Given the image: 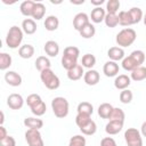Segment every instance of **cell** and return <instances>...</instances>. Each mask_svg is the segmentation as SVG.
Segmentation results:
<instances>
[{"label":"cell","instance_id":"cell-1","mask_svg":"<svg viewBox=\"0 0 146 146\" xmlns=\"http://www.w3.org/2000/svg\"><path fill=\"white\" fill-rule=\"evenodd\" d=\"M80 56V50L78 47L74 46H68L64 49L63 56H62V66L66 70L70 71L72 70L74 66L78 65V58Z\"/></svg>","mask_w":146,"mask_h":146},{"label":"cell","instance_id":"cell-2","mask_svg":"<svg viewBox=\"0 0 146 146\" xmlns=\"http://www.w3.org/2000/svg\"><path fill=\"white\" fill-rule=\"evenodd\" d=\"M136 38H137L136 31L133 29H131V27H125V29H122L116 34L115 41H116V43H117L119 47L125 48V47L131 46L136 41Z\"/></svg>","mask_w":146,"mask_h":146},{"label":"cell","instance_id":"cell-3","mask_svg":"<svg viewBox=\"0 0 146 146\" xmlns=\"http://www.w3.org/2000/svg\"><path fill=\"white\" fill-rule=\"evenodd\" d=\"M51 110L55 114L56 117L58 119H64L67 116L68 111H70V104L66 98L64 97H55L51 100Z\"/></svg>","mask_w":146,"mask_h":146},{"label":"cell","instance_id":"cell-4","mask_svg":"<svg viewBox=\"0 0 146 146\" xmlns=\"http://www.w3.org/2000/svg\"><path fill=\"white\" fill-rule=\"evenodd\" d=\"M23 30L16 25L11 26L7 33L6 36V44L10 48V49H16L21 46L22 41H23Z\"/></svg>","mask_w":146,"mask_h":146},{"label":"cell","instance_id":"cell-5","mask_svg":"<svg viewBox=\"0 0 146 146\" xmlns=\"http://www.w3.org/2000/svg\"><path fill=\"white\" fill-rule=\"evenodd\" d=\"M40 79H41L42 83L46 86V88H48L49 90H56L60 86L59 78L54 73V71L51 68L40 72Z\"/></svg>","mask_w":146,"mask_h":146},{"label":"cell","instance_id":"cell-6","mask_svg":"<svg viewBox=\"0 0 146 146\" xmlns=\"http://www.w3.org/2000/svg\"><path fill=\"white\" fill-rule=\"evenodd\" d=\"M124 140L127 146H143V137L136 128H128L124 131Z\"/></svg>","mask_w":146,"mask_h":146},{"label":"cell","instance_id":"cell-7","mask_svg":"<svg viewBox=\"0 0 146 146\" xmlns=\"http://www.w3.org/2000/svg\"><path fill=\"white\" fill-rule=\"evenodd\" d=\"M25 140L29 146H44L42 136L39 130L27 129L25 132Z\"/></svg>","mask_w":146,"mask_h":146},{"label":"cell","instance_id":"cell-8","mask_svg":"<svg viewBox=\"0 0 146 146\" xmlns=\"http://www.w3.org/2000/svg\"><path fill=\"white\" fill-rule=\"evenodd\" d=\"M7 105L9 106V108L11 110H21L24 105V99L22 97V95L19 94H10L7 98Z\"/></svg>","mask_w":146,"mask_h":146},{"label":"cell","instance_id":"cell-9","mask_svg":"<svg viewBox=\"0 0 146 146\" xmlns=\"http://www.w3.org/2000/svg\"><path fill=\"white\" fill-rule=\"evenodd\" d=\"M88 23H90L89 22V16L86 13H79L73 18V27L78 32H80Z\"/></svg>","mask_w":146,"mask_h":146},{"label":"cell","instance_id":"cell-10","mask_svg":"<svg viewBox=\"0 0 146 146\" xmlns=\"http://www.w3.org/2000/svg\"><path fill=\"white\" fill-rule=\"evenodd\" d=\"M119 64L116 62H113V60H108L104 64L103 66V73L107 76V78H113V76H116L117 73H119Z\"/></svg>","mask_w":146,"mask_h":146},{"label":"cell","instance_id":"cell-11","mask_svg":"<svg viewBox=\"0 0 146 146\" xmlns=\"http://www.w3.org/2000/svg\"><path fill=\"white\" fill-rule=\"evenodd\" d=\"M100 80V75L98 73V71L96 70H88L87 72H84L83 75V81L88 86H96Z\"/></svg>","mask_w":146,"mask_h":146},{"label":"cell","instance_id":"cell-12","mask_svg":"<svg viewBox=\"0 0 146 146\" xmlns=\"http://www.w3.org/2000/svg\"><path fill=\"white\" fill-rule=\"evenodd\" d=\"M5 81L11 87H19L22 84V76L15 71H8L5 73Z\"/></svg>","mask_w":146,"mask_h":146},{"label":"cell","instance_id":"cell-13","mask_svg":"<svg viewBox=\"0 0 146 146\" xmlns=\"http://www.w3.org/2000/svg\"><path fill=\"white\" fill-rule=\"evenodd\" d=\"M130 83H131V79L127 74H119V75H116V78L114 80V87L117 90L128 89V87L130 86Z\"/></svg>","mask_w":146,"mask_h":146},{"label":"cell","instance_id":"cell-14","mask_svg":"<svg viewBox=\"0 0 146 146\" xmlns=\"http://www.w3.org/2000/svg\"><path fill=\"white\" fill-rule=\"evenodd\" d=\"M107 56L113 62H119L124 58V50L121 47H111L107 50Z\"/></svg>","mask_w":146,"mask_h":146},{"label":"cell","instance_id":"cell-15","mask_svg":"<svg viewBox=\"0 0 146 146\" xmlns=\"http://www.w3.org/2000/svg\"><path fill=\"white\" fill-rule=\"evenodd\" d=\"M43 50L44 52L49 56V57H56L58 54H59V46L56 41L54 40H49L44 43V47H43Z\"/></svg>","mask_w":146,"mask_h":146},{"label":"cell","instance_id":"cell-16","mask_svg":"<svg viewBox=\"0 0 146 146\" xmlns=\"http://www.w3.org/2000/svg\"><path fill=\"white\" fill-rule=\"evenodd\" d=\"M123 123H124V122L110 120L108 123L105 125V131H106V133H108V135H111V136L119 133V132L122 130V128H123Z\"/></svg>","mask_w":146,"mask_h":146},{"label":"cell","instance_id":"cell-17","mask_svg":"<svg viewBox=\"0 0 146 146\" xmlns=\"http://www.w3.org/2000/svg\"><path fill=\"white\" fill-rule=\"evenodd\" d=\"M84 75V71H83V66L81 64H78L76 66H74L72 70L67 71V78L71 81H78L80 80L82 76Z\"/></svg>","mask_w":146,"mask_h":146},{"label":"cell","instance_id":"cell-18","mask_svg":"<svg viewBox=\"0 0 146 146\" xmlns=\"http://www.w3.org/2000/svg\"><path fill=\"white\" fill-rule=\"evenodd\" d=\"M43 25H44L47 31H50V32L56 31L58 29V26H59V19L55 15H49V16L46 17Z\"/></svg>","mask_w":146,"mask_h":146},{"label":"cell","instance_id":"cell-19","mask_svg":"<svg viewBox=\"0 0 146 146\" xmlns=\"http://www.w3.org/2000/svg\"><path fill=\"white\" fill-rule=\"evenodd\" d=\"M22 30L26 34H34L36 32V23L33 18H25L22 22Z\"/></svg>","mask_w":146,"mask_h":146},{"label":"cell","instance_id":"cell-20","mask_svg":"<svg viewBox=\"0 0 146 146\" xmlns=\"http://www.w3.org/2000/svg\"><path fill=\"white\" fill-rule=\"evenodd\" d=\"M24 125L29 129H35V130H40L43 127V121L41 119L38 117H33V116H29L24 119Z\"/></svg>","mask_w":146,"mask_h":146},{"label":"cell","instance_id":"cell-21","mask_svg":"<svg viewBox=\"0 0 146 146\" xmlns=\"http://www.w3.org/2000/svg\"><path fill=\"white\" fill-rule=\"evenodd\" d=\"M105 16H106V13H105V9L102 8V7H95L92 10H91V14H90V18H91V22L94 23H102L104 19H105Z\"/></svg>","mask_w":146,"mask_h":146},{"label":"cell","instance_id":"cell-22","mask_svg":"<svg viewBox=\"0 0 146 146\" xmlns=\"http://www.w3.org/2000/svg\"><path fill=\"white\" fill-rule=\"evenodd\" d=\"M34 6H35V2L32 1V0H25L21 3L19 6V10H21V14L26 16V17H32V13H33V9H34Z\"/></svg>","mask_w":146,"mask_h":146},{"label":"cell","instance_id":"cell-23","mask_svg":"<svg viewBox=\"0 0 146 146\" xmlns=\"http://www.w3.org/2000/svg\"><path fill=\"white\" fill-rule=\"evenodd\" d=\"M34 47L32 44H23L19 47L18 49V55L21 58H24V59H27V58H31L33 55H34Z\"/></svg>","mask_w":146,"mask_h":146},{"label":"cell","instance_id":"cell-24","mask_svg":"<svg viewBox=\"0 0 146 146\" xmlns=\"http://www.w3.org/2000/svg\"><path fill=\"white\" fill-rule=\"evenodd\" d=\"M34 64H35V68L38 71H40V72H42V71L48 70V68L51 67V63H50L49 58L46 57V56H39L35 59V63Z\"/></svg>","mask_w":146,"mask_h":146},{"label":"cell","instance_id":"cell-25","mask_svg":"<svg viewBox=\"0 0 146 146\" xmlns=\"http://www.w3.org/2000/svg\"><path fill=\"white\" fill-rule=\"evenodd\" d=\"M46 14V6L42 2H35L33 13H32V17L34 21H40L44 17Z\"/></svg>","mask_w":146,"mask_h":146},{"label":"cell","instance_id":"cell-26","mask_svg":"<svg viewBox=\"0 0 146 146\" xmlns=\"http://www.w3.org/2000/svg\"><path fill=\"white\" fill-rule=\"evenodd\" d=\"M113 106L110 103H103L98 106V115L102 119H110L112 111H113Z\"/></svg>","mask_w":146,"mask_h":146},{"label":"cell","instance_id":"cell-27","mask_svg":"<svg viewBox=\"0 0 146 146\" xmlns=\"http://www.w3.org/2000/svg\"><path fill=\"white\" fill-rule=\"evenodd\" d=\"M130 79L136 81V82L145 80L146 79V67L145 66H139V67L135 68L130 74Z\"/></svg>","mask_w":146,"mask_h":146},{"label":"cell","instance_id":"cell-28","mask_svg":"<svg viewBox=\"0 0 146 146\" xmlns=\"http://www.w3.org/2000/svg\"><path fill=\"white\" fill-rule=\"evenodd\" d=\"M96 64V57L92 54H86L82 56L81 59V65L88 70H92V67Z\"/></svg>","mask_w":146,"mask_h":146},{"label":"cell","instance_id":"cell-29","mask_svg":"<svg viewBox=\"0 0 146 146\" xmlns=\"http://www.w3.org/2000/svg\"><path fill=\"white\" fill-rule=\"evenodd\" d=\"M117 16H119V24L120 25H122V26L133 25L131 17H130V14H129V10H121Z\"/></svg>","mask_w":146,"mask_h":146},{"label":"cell","instance_id":"cell-30","mask_svg":"<svg viewBox=\"0 0 146 146\" xmlns=\"http://www.w3.org/2000/svg\"><path fill=\"white\" fill-rule=\"evenodd\" d=\"M79 33L83 39H91L96 33V27L94 26V24L88 23Z\"/></svg>","mask_w":146,"mask_h":146},{"label":"cell","instance_id":"cell-31","mask_svg":"<svg viewBox=\"0 0 146 146\" xmlns=\"http://www.w3.org/2000/svg\"><path fill=\"white\" fill-rule=\"evenodd\" d=\"M129 14H130V17H131V21H132V24H137L139 23L144 15H143V11L139 7H132L129 9Z\"/></svg>","mask_w":146,"mask_h":146},{"label":"cell","instance_id":"cell-32","mask_svg":"<svg viewBox=\"0 0 146 146\" xmlns=\"http://www.w3.org/2000/svg\"><path fill=\"white\" fill-rule=\"evenodd\" d=\"M13 63V59H11V56L7 52H1L0 54V70L1 71H5L7 68L10 67Z\"/></svg>","mask_w":146,"mask_h":146},{"label":"cell","instance_id":"cell-33","mask_svg":"<svg viewBox=\"0 0 146 146\" xmlns=\"http://www.w3.org/2000/svg\"><path fill=\"white\" fill-rule=\"evenodd\" d=\"M80 131L82 132V135H86V136H92L96 133L97 131V124L94 120H91L88 124H86L84 127L80 128Z\"/></svg>","mask_w":146,"mask_h":146},{"label":"cell","instance_id":"cell-34","mask_svg":"<svg viewBox=\"0 0 146 146\" xmlns=\"http://www.w3.org/2000/svg\"><path fill=\"white\" fill-rule=\"evenodd\" d=\"M76 111H78V113L91 115V114L94 113V106H92L91 103H89V102H81V103L78 105Z\"/></svg>","mask_w":146,"mask_h":146},{"label":"cell","instance_id":"cell-35","mask_svg":"<svg viewBox=\"0 0 146 146\" xmlns=\"http://www.w3.org/2000/svg\"><path fill=\"white\" fill-rule=\"evenodd\" d=\"M122 68L123 70H125V71H130V72H132L135 68H137V67H139L138 65H137V63L130 57V56H127V57H124L123 59H122Z\"/></svg>","mask_w":146,"mask_h":146},{"label":"cell","instance_id":"cell-36","mask_svg":"<svg viewBox=\"0 0 146 146\" xmlns=\"http://www.w3.org/2000/svg\"><path fill=\"white\" fill-rule=\"evenodd\" d=\"M104 22H105V25L107 27L113 29V27L119 25V16L116 14H106Z\"/></svg>","mask_w":146,"mask_h":146},{"label":"cell","instance_id":"cell-37","mask_svg":"<svg viewBox=\"0 0 146 146\" xmlns=\"http://www.w3.org/2000/svg\"><path fill=\"white\" fill-rule=\"evenodd\" d=\"M124 119H125V114H124L123 110H122V108H119V107H114L113 111H112V114H111V116H110L108 120L124 122Z\"/></svg>","mask_w":146,"mask_h":146},{"label":"cell","instance_id":"cell-38","mask_svg":"<svg viewBox=\"0 0 146 146\" xmlns=\"http://www.w3.org/2000/svg\"><path fill=\"white\" fill-rule=\"evenodd\" d=\"M91 121V115L88 114H82V113H78L75 116V123L79 128L84 127L86 124H88Z\"/></svg>","mask_w":146,"mask_h":146},{"label":"cell","instance_id":"cell-39","mask_svg":"<svg viewBox=\"0 0 146 146\" xmlns=\"http://www.w3.org/2000/svg\"><path fill=\"white\" fill-rule=\"evenodd\" d=\"M120 1L119 0H108L106 2V11L107 14H116L120 8Z\"/></svg>","mask_w":146,"mask_h":146},{"label":"cell","instance_id":"cell-40","mask_svg":"<svg viewBox=\"0 0 146 146\" xmlns=\"http://www.w3.org/2000/svg\"><path fill=\"white\" fill-rule=\"evenodd\" d=\"M129 56L137 63L138 66H141V64L145 60V52L143 50H133Z\"/></svg>","mask_w":146,"mask_h":146},{"label":"cell","instance_id":"cell-41","mask_svg":"<svg viewBox=\"0 0 146 146\" xmlns=\"http://www.w3.org/2000/svg\"><path fill=\"white\" fill-rule=\"evenodd\" d=\"M132 98H133V94H132L131 90H129V89L121 90V92H120V102L122 104H129V103H131Z\"/></svg>","mask_w":146,"mask_h":146},{"label":"cell","instance_id":"cell-42","mask_svg":"<svg viewBox=\"0 0 146 146\" xmlns=\"http://www.w3.org/2000/svg\"><path fill=\"white\" fill-rule=\"evenodd\" d=\"M46 111H47V106H46V103L42 100L40 104H38V105H35V106H33V107H31V112L38 117V116H42L44 113H46Z\"/></svg>","mask_w":146,"mask_h":146},{"label":"cell","instance_id":"cell-43","mask_svg":"<svg viewBox=\"0 0 146 146\" xmlns=\"http://www.w3.org/2000/svg\"><path fill=\"white\" fill-rule=\"evenodd\" d=\"M86 138L82 135H75L71 137L68 141V146H86Z\"/></svg>","mask_w":146,"mask_h":146},{"label":"cell","instance_id":"cell-44","mask_svg":"<svg viewBox=\"0 0 146 146\" xmlns=\"http://www.w3.org/2000/svg\"><path fill=\"white\" fill-rule=\"evenodd\" d=\"M41 102H42V99H41V97L38 94H31L26 98V104L29 105L30 108L35 106V105H38V104H40Z\"/></svg>","mask_w":146,"mask_h":146},{"label":"cell","instance_id":"cell-45","mask_svg":"<svg viewBox=\"0 0 146 146\" xmlns=\"http://www.w3.org/2000/svg\"><path fill=\"white\" fill-rule=\"evenodd\" d=\"M0 146H16V140L13 136H7L6 138L0 140Z\"/></svg>","mask_w":146,"mask_h":146},{"label":"cell","instance_id":"cell-46","mask_svg":"<svg viewBox=\"0 0 146 146\" xmlns=\"http://www.w3.org/2000/svg\"><path fill=\"white\" fill-rule=\"evenodd\" d=\"M100 146H117V145L112 137H104L100 140Z\"/></svg>","mask_w":146,"mask_h":146},{"label":"cell","instance_id":"cell-47","mask_svg":"<svg viewBox=\"0 0 146 146\" xmlns=\"http://www.w3.org/2000/svg\"><path fill=\"white\" fill-rule=\"evenodd\" d=\"M8 135H7V130H6V128L3 127V125H0V140L1 139H3V138H6Z\"/></svg>","mask_w":146,"mask_h":146},{"label":"cell","instance_id":"cell-48","mask_svg":"<svg viewBox=\"0 0 146 146\" xmlns=\"http://www.w3.org/2000/svg\"><path fill=\"white\" fill-rule=\"evenodd\" d=\"M90 2L95 7H102V5L105 2V0H90Z\"/></svg>","mask_w":146,"mask_h":146},{"label":"cell","instance_id":"cell-49","mask_svg":"<svg viewBox=\"0 0 146 146\" xmlns=\"http://www.w3.org/2000/svg\"><path fill=\"white\" fill-rule=\"evenodd\" d=\"M140 133H141L143 137H146V121L143 122V124L140 127Z\"/></svg>","mask_w":146,"mask_h":146},{"label":"cell","instance_id":"cell-50","mask_svg":"<svg viewBox=\"0 0 146 146\" xmlns=\"http://www.w3.org/2000/svg\"><path fill=\"white\" fill-rule=\"evenodd\" d=\"M71 3H73V5H82V3H84V0H80V1H73V0H71Z\"/></svg>","mask_w":146,"mask_h":146},{"label":"cell","instance_id":"cell-51","mask_svg":"<svg viewBox=\"0 0 146 146\" xmlns=\"http://www.w3.org/2000/svg\"><path fill=\"white\" fill-rule=\"evenodd\" d=\"M3 121H5V114H3V112H1V121H0L1 125L3 124Z\"/></svg>","mask_w":146,"mask_h":146},{"label":"cell","instance_id":"cell-52","mask_svg":"<svg viewBox=\"0 0 146 146\" xmlns=\"http://www.w3.org/2000/svg\"><path fill=\"white\" fill-rule=\"evenodd\" d=\"M143 21H144V24H145V26H146V13H145V15H144V17H143Z\"/></svg>","mask_w":146,"mask_h":146}]
</instances>
